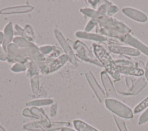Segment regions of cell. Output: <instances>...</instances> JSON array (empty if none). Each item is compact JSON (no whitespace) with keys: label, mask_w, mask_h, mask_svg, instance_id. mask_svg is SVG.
I'll list each match as a JSON object with an SVG mask.
<instances>
[{"label":"cell","mask_w":148,"mask_h":131,"mask_svg":"<svg viewBox=\"0 0 148 131\" xmlns=\"http://www.w3.org/2000/svg\"><path fill=\"white\" fill-rule=\"evenodd\" d=\"M80 11L85 16L96 21L100 28L124 33H130L131 32V29L121 21L102 14L97 10L82 8Z\"/></svg>","instance_id":"6da1fadb"},{"label":"cell","mask_w":148,"mask_h":131,"mask_svg":"<svg viewBox=\"0 0 148 131\" xmlns=\"http://www.w3.org/2000/svg\"><path fill=\"white\" fill-rule=\"evenodd\" d=\"M92 47L95 56L101 63L102 67L105 68L106 72L109 73L115 81H120L121 76L118 70L117 65L110 54L99 44L94 43L92 44Z\"/></svg>","instance_id":"7a4b0ae2"},{"label":"cell","mask_w":148,"mask_h":131,"mask_svg":"<svg viewBox=\"0 0 148 131\" xmlns=\"http://www.w3.org/2000/svg\"><path fill=\"white\" fill-rule=\"evenodd\" d=\"M104 103L106 107L116 115L125 119H131L134 117L131 108L117 99L107 98Z\"/></svg>","instance_id":"3957f363"},{"label":"cell","mask_w":148,"mask_h":131,"mask_svg":"<svg viewBox=\"0 0 148 131\" xmlns=\"http://www.w3.org/2000/svg\"><path fill=\"white\" fill-rule=\"evenodd\" d=\"M72 48L75 50L76 55L82 61L98 67H102L95 55L92 54L87 46L82 42L79 40L75 41L72 44Z\"/></svg>","instance_id":"277c9868"},{"label":"cell","mask_w":148,"mask_h":131,"mask_svg":"<svg viewBox=\"0 0 148 131\" xmlns=\"http://www.w3.org/2000/svg\"><path fill=\"white\" fill-rule=\"evenodd\" d=\"M108 47L110 51L114 54L133 57H137L140 54V52L134 48L120 45L118 43L113 42H109L108 43Z\"/></svg>","instance_id":"5b68a950"},{"label":"cell","mask_w":148,"mask_h":131,"mask_svg":"<svg viewBox=\"0 0 148 131\" xmlns=\"http://www.w3.org/2000/svg\"><path fill=\"white\" fill-rule=\"evenodd\" d=\"M85 76L90 87L94 91L99 102L100 103L104 102L106 99H107L106 95L105 94V92L99 85L92 73L90 70L86 72Z\"/></svg>","instance_id":"8992f818"},{"label":"cell","mask_w":148,"mask_h":131,"mask_svg":"<svg viewBox=\"0 0 148 131\" xmlns=\"http://www.w3.org/2000/svg\"><path fill=\"white\" fill-rule=\"evenodd\" d=\"M54 33L57 40L58 41L61 47H62L65 53V54H66L68 56L69 60L71 62V63L73 65H76V57L74 54V53L73 52V50H72V47L70 46V44L67 42L66 40L65 39L64 36H63V34L59 29L57 28H55L54 29Z\"/></svg>","instance_id":"52a82bcc"},{"label":"cell","mask_w":148,"mask_h":131,"mask_svg":"<svg viewBox=\"0 0 148 131\" xmlns=\"http://www.w3.org/2000/svg\"><path fill=\"white\" fill-rule=\"evenodd\" d=\"M120 40L148 56V46L130 33H125L121 38Z\"/></svg>","instance_id":"ba28073f"},{"label":"cell","mask_w":148,"mask_h":131,"mask_svg":"<svg viewBox=\"0 0 148 131\" xmlns=\"http://www.w3.org/2000/svg\"><path fill=\"white\" fill-rule=\"evenodd\" d=\"M101 79L105 91V94L108 98L118 99L119 96L116 93L113 84L106 71L101 73Z\"/></svg>","instance_id":"9c48e42d"},{"label":"cell","mask_w":148,"mask_h":131,"mask_svg":"<svg viewBox=\"0 0 148 131\" xmlns=\"http://www.w3.org/2000/svg\"><path fill=\"white\" fill-rule=\"evenodd\" d=\"M122 12L129 18L140 23H145L148 20L147 15L140 10L132 8H124Z\"/></svg>","instance_id":"30bf717a"},{"label":"cell","mask_w":148,"mask_h":131,"mask_svg":"<svg viewBox=\"0 0 148 131\" xmlns=\"http://www.w3.org/2000/svg\"><path fill=\"white\" fill-rule=\"evenodd\" d=\"M34 9L31 5H20L17 6L8 7L0 10V14H19L28 13L33 10Z\"/></svg>","instance_id":"8fae6325"},{"label":"cell","mask_w":148,"mask_h":131,"mask_svg":"<svg viewBox=\"0 0 148 131\" xmlns=\"http://www.w3.org/2000/svg\"><path fill=\"white\" fill-rule=\"evenodd\" d=\"M76 37L80 39H84L90 40H94L98 42H104L108 41V39L106 36L98 33H94L86 32L85 31H78L75 32Z\"/></svg>","instance_id":"7c38bea8"},{"label":"cell","mask_w":148,"mask_h":131,"mask_svg":"<svg viewBox=\"0 0 148 131\" xmlns=\"http://www.w3.org/2000/svg\"><path fill=\"white\" fill-rule=\"evenodd\" d=\"M117 68L120 74L135 76H142L145 74L144 70L138 67L117 65Z\"/></svg>","instance_id":"4fadbf2b"},{"label":"cell","mask_w":148,"mask_h":131,"mask_svg":"<svg viewBox=\"0 0 148 131\" xmlns=\"http://www.w3.org/2000/svg\"><path fill=\"white\" fill-rule=\"evenodd\" d=\"M68 60H69V57L65 54H61L57 58H56L52 60L48 64L50 73H53L57 70L60 68H61L62 66H63L65 65V63Z\"/></svg>","instance_id":"5bb4252c"},{"label":"cell","mask_w":148,"mask_h":131,"mask_svg":"<svg viewBox=\"0 0 148 131\" xmlns=\"http://www.w3.org/2000/svg\"><path fill=\"white\" fill-rule=\"evenodd\" d=\"M3 35H4V40L2 44V47L6 51V47L9 44L11 43V42L13 40V24L12 22L9 21L4 27L3 29Z\"/></svg>","instance_id":"9a60e30c"},{"label":"cell","mask_w":148,"mask_h":131,"mask_svg":"<svg viewBox=\"0 0 148 131\" xmlns=\"http://www.w3.org/2000/svg\"><path fill=\"white\" fill-rule=\"evenodd\" d=\"M147 84L145 77H140L135 83L132 89L127 92L124 95H136L139 93Z\"/></svg>","instance_id":"2e32d148"},{"label":"cell","mask_w":148,"mask_h":131,"mask_svg":"<svg viewBox=\"0 0 148 131\" xmlns=\"http://www.w3.org/2000/svg\"><path fill=\"white\" fill-rule=\"evenodd\" d=\"M73 125L77 131H98L97 129L82 120L75 119L73 121Z\"/></svg>","instance_id":"e0dca14e"},{"label":"cell","mask_w":148,"mask_h":131,"mask_svg":"<svg viewBox=\"0 0 148 131\" xmlns=\"http://www.w3.org/2000/svg\"><path fill=\"white\" fill-rule=\"evenodd\" d=\"M54 103V100L51 99H40L29 101L26 103L28 106H42L51 104Z\"/></svg>","instance_id":"ac0fdd59"},{"label":"cell","mask_w":148,"mask_h":131,"mask_svg":"<svg viewBox=\"0 0 148 131\" xmlns=\"http://www.w3.org/2000/svg\"><path fill=\"white\" fill-rule=\"evenodd\" d=\"M28 68L27 71V76L28 77H32V76L38 74L39 70L36 63H35V62L32 61H30L29 62H28Z\"/></svg>","instance_id":"d6986e66"},{"label":"cell","mask_w":148,"mask_h":131,"mask_svg":"<svg viewBox=\"0 0 148 131\" xmlns=\"http://www.w3.org/2000/svg\"><path fill=\"white\" fill-rule=\"evenodd\" d=\"M113 117L119 131H128L124 118L114 114H113Z\"/></svg>","instance_id":"ffe728a7"},{"label":"cell","mask_w":148,"mask_h":131,"mask_svg":"<svg viewBox=\"0 0 148 131\" xmlns=\"http://www.w3.org/2000/svg\"><path fill=\"white\" fill-rule=\"evenodd\" d=\"M147 107H148V96L135 107L133 113L135 114H138Z\"/></svg>","instance_id":"44dd1931"},{"label":"cell","mask_w":148,"mask_h":131,"mask_svg":"<svg viewBox=\"0 0 148 131\" xmlns=\"http://www.w3.org/2000/svg\"><path fill=\"white\" fill-rule=\"evenodd\" d=\"M28 68V62L26 63H16L12 67L10 70L13 72H20L26 70Z\"/></svg>","instance_id":"7402d4cb"},{"label":"cell","mask_w":148,"mask_h":131,"mask_svg":"<svg viewBox=\"0 0 148 131\" xmlns=\"http://www.w3.org/2000/svg\"><path fill=\"white\" fill-rule=\"evenodd\" d=\"M31 85L32 92L36 94L38 92L39 88V81L38 74L31 77Z\"/></svg>","instance_id":"603a6c76"},{"label":"cell","mask_w":148,"mask_h":131,"mask_svg":"<svg viewBox=\"0 0 148 131\" xmlns=\"http://www.w3.org/2000/svg\"><path fill=\"white\" fill-rule=\"evenodd\" d=\"M70 125V123L69 122H53L50 123V124L48 125L49 128L50 129H62L64 128L68 127Z\"/></svg>","instance_id":"cb8c5ba5"},{"label":"cell","mask_w":148,"mask_h":131,"mask_svg":"<svg viewBox=\"0 0 148 131\" xmlns=\"http://www.w3.org/2000/svg\"><path fill=\"white\" fill-rule=\"evenodd\" d=\"M36 63L42 73L47 74L50 73L49 66L46 64V62L43 61H37Z\"/></svg>","instance_id":"d4e9b609"},{"label":"cell","mask_w":148,"mask_h":131,"mask_svg":"<svg viewBox=\"0 0 148 131\" xmlns=\"http://www.w3.org/2000/svg\"><path fill=\"white\" fill-rule=\"evenodd\" d=\"M147 122H148V107L140 115V116L138 119V124L141 125L146 123Z\"/></svg>","instance_id":"484cf974"},{"label":"cell","mask_w":148,"mask_h":131,"mask_svg":"<svg viewBox=\"0 0 148 131\" xmlns=\"http://www.w3.org/2000/svg\"><path fill=\"white\" fill-rule=\"evenodd\" d=\"M38 50L42 55H47L50 54L53 50V47L50 45L43 46L38 47Z\"/></svg>","instance_id":"4316f807"},{"label":"cell","mask_w":148,"mask_h":131,"mask_svg":"<svg viewBox=\"0 0 148 131\" xmlns=\"http://www.w3.org/2000/svg\"><path fill=\"white\" fill-rule=\"evenodd\" d=\"M98 24L97 22L96 21H95L93 19L90 20L88 23L87 24V25H86L85 28H84V31L86 32H89L90 31H91L95 27L97 26V25Z\"/></svg>","instance_id":"83f0119b"},{"label":"cell","mask_w":148,"mask_h":131,"mask_svg":"<svg viewBox=\"0 0 148 131\" xmlns=\"http://www.w3.org/2000/svg\"><path fill=\"white\" fill-rule=\"evenodd\" d=\"M24 31H25L26 34L29 38L34 39V38L35 37V34H34V30H33L32 27L30 25H29V24L25 25V27H24Z\"/></svg>","instance_id":"f1b7e54d"},{"label":"cell","mask_w":148,"mask_h":131,"mask_svg":"<svg viewBox=\"0 0 148 131\" xmlns=\"http://www.w3.org/2000/svg\"><path fill=\"white\" fill-rule=\"evenodd\" d=\"M118 11H119V8L116 5L113 4L109 7V8L108 10V12L106 13V15L108 16L112 17L114 14L117 13Z\"/></svg>","instance_id":"f546056e"},{"label":"cell","mask_w":148,"mask_h":131,"mask_svg":"<svg viewBox=\"0 0 148 131\" xmlns=\"http://www.w3.org/2000/svg\"><path fill=\"white\" fill-rule=\"evenodd\" d=\"M8 59V54L6 50L3 49L2 46L0 45V60L5 61Z\"/></svg>","instance_id":"4dcf8cb0"},{"label":"cell","mask_w":148,"mask_h":131,"mask_svg":"<svg viewBox=\"0 0 148 131\" xmlns=\"http://www.w3.org/2000/svg\"><path fill=\"white\" fill-rule=\"evenodd\" d=\"M23 115L25 116V117H31V118H38L36 115H35L32 111H31L30 109L29 108H25L23 111Z\"/></svg>","instance_id":"1f68e13d"},{"label":"cell","mask_w":148,"mask_h":131,"mask_svg":"<svg viewBox=\"0 0 148 131\" xmlns=\"http://www.w3.org/2000/svg\"><path fill=\"white\" fill-rule=\"evenodd\" d=\"M57 104L56 102L55 103H53L52 106L50 108V115L51 117H54L57 113Z\"/></svg>","instance_id":"d6a6232c"},{"label":"cell","mask_w":148,"mask_h":131,"mask_svg":"<svg viewBox=\"0 0 148 131\" xmlns=\"http://www.w3.org/2000/svg\"><path fill=\"white\" fill-rule=\"evenodd\" d=\"M3 40H4V35H3V32L0 31V45L3 44Z\"/></svg>","instance_id":"836d02e7"},{"label":"cell","mask_w":148,"mask_h":131,"mask_svg":"<svg viewBox=\"0 0 148 131\" xmlns=\"http://www.w3.org/2000/svg\"><path fill=\"white\" fill-rule=\"evenodd\" d=\"M61 131H77V130H75L72 128H68V127H66V128H64L62 129H61Z\"/></svg>","instance_id":"e575fe53"},{"label":"cell","mask_w":148,"mask_h":131,"mask_svg":"<svg viewBox=\"0 0 148 131\" xmlns=\"http://www.w3.org/2000/svg\"><path fill=\"white\" fill-rule=\"evenodd\" d=\"M145 78L147 81V82L148 83V69H146L145 71Z\"/></svg>","instance_id":"d590c367"},{"label":"cell","mask_w":148,"mask_h":131,"mask_svg":"<svg viewBox=\"0 0 148 131\" xmlns=\"http://www.w3.org/2000/svg\"><path fill=\"white\" fill-rule=\"evenodd\" d=\"M138 65H139V68L142 69L143 68H144V69H145V68L144 67V64H143V63L142 61H139V62H138Z\"/></svg>","instance_id":"8d00e7d4"},{"label":"cell","mask_w":148,"mask_h":131,"mask_svg":"<svg viewBox=\"0 0 148 131\" xmlns=\"http://www.w3.org/2000/svg\"><path fill=\"white\" fill-rule=\"evenodd\" d=\"M0 131H6L5 129H4V128L0 124Z\"/></svg>","instance_id":"74e56055"},{"label":"cell","mask_w":148,"mask_h":131,"mask_svg":"<svg viewBox=\"0 0 148 131\" xmlns=\"http://www.w3.org/2000/svg\"><path fill=\"white\" fill-rule=\"evenodd\" d=\"M148 69V60L147 61V63H146V68H145V69Z\"/></svg>","instance_id":"f35d334b"}]
</instances>
